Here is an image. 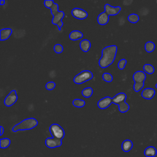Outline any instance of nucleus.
Here are the masks:
<instances>
[{
	"instance_id": "0eeeda50",
	"label": "nucleus",
	"mask_w": 157,
	"mask_h": 157,
	"mask_svg": "<svg viewBox=\"0 0 157 157\" xmlns=\"http://www.w3.org/2000/svg\"><path fill=\"white\" fill-rule=\"evenodd\" d=\"M71 14L72 17L78 20H83L88 17V13L86 11L78 7L74 8L71 11Z\"/></svg>"
},
{
	"instance_id": "a211bd4d",
	"label": "nucleus",
	"mask_w": 157,
	"mask_h": 157,
	"mask_svg": "<svg viewBox=\"0 0 157 157\" xmlns=\"http://www.w3.org/2000/svg\"><path fill=\"white\" fill-rule=\"evenodd\" d=\"M132 147H133L132 142L129 139L124 140L121 144V149L124 152L129 151L132 149Z\"/></svg>"
},
{
	"instance_id": "5701e85b",
	"label": "nucleus",
	"mask_w": 157,
	"mask_h": 157,
	"mask_svg": "<svg viewBox=\"0 0 157 157\" xmlns=\"http://www.w3.org/2000/svg\"><path fill=\"white\" fill-rule=\"evenodd\" d=\"M72 105L77 108H81L85 106V101L80 99H75L72 101Z\"/></svg>"
},
{
	"instance_id": "f704fd0d",
	"label": "nucleus",
	"mask_w": 157,
	"mask_h": 157,
	"mask_svg": "<svg viewBox=\"0 0 157 157\" xmlns=\"http://www.w3.org/2000/svg\"><path fill=\"white\" fill-rule=\"evenodd\" d=\"M5 4V1L4 0H0V5L2 6Z\"/></svg>"
},
{
	"instance_id": "2f4dec72",
	"label": "nucleus",
	"mask_w": 157,
	"mask_h": 157,
	"mask_svg": "<svg viewBox=\"0 0 157 157\" xmlns=\"http://www.w3.org/2000/svg\"><path fill=\"white\" fill-rule=\"evenodd\" d=\"M54 1L53 0H45L44 2V6L47 7V8H48V9H50L52 6L54 4Z\"/></svg>"
},
{
	"instance_id": "4468645a",
	"label": "nucleus",
	"mask_w": 157,
	"mask_h": 157,
	"mask_svg": "<svg viewBox=\"0 0 157 157\" xmlns=\"http://www.w3.org/2000/svg\"><path fill=\"white\" fill-rule=\"evenodd\" d=\"M109 21V16L105 12H101L98 17L97 21L101 25H106Z\"/></svg>"
},
{
	"instance_id": "423d86ee",
	"label": "nucleus",
	"mask_w": 157,
	"mask_h": 157,
	"mask_svg": "<svg viewBox=\"0 0 157 157\" xmlns=\"http://www.w3.org/2000/svg\"><path fill=\"white\" fill-rule=\"evenodd\" d=\"M18 96L15 90H12L8 94L4 100V104L7 107H10L13 105L17 101Z\"/></svg>"
},
{
	"instance_id": "f257e3e1",
	"label": "nucleus",
	"mask_w": 157,
	"mask_h": 157,
	"mask_svg": "<svg viewBox=\"0 0 157 157\" xmlns=\"http://www.w3.org/2000/svg\"><path fill=\"white\" fill-rule=\"evenodd\" d=\"M117 52V46L109 45L104 47L101 52V57L99 60V66L101 68H106L114 61Z\"/></svg>"
},
{
	"instance_id": "bb28decb",
	"label": "nucleus",
	"mask_w": 157,
	"mask_h": 157,
	"mask_svg": "<svg viewBox=\"0 0 157 157\" xmlns=\"http://www.w3.org/2000/svg\"><path fill=\"white\" fill-rule=\"evenodd\" d=\"M144 83H134L133 85V89L136 92L140 91L144 87Z\"/></svg>"
},
{
	"instance_id": "dca6fc26",
	"label": "nucleus",
	"mask_w": 157,
	"mask_h": 157,
	"mask_svg": "<svg viewBox=\"0 0 157 157\" xmlns=\"http://www.w3.org/2000/svg\"><path fill=\"white\" fill-rule=\"evenodd\" d=\"M83 33L78 30H74L72 31H71L69 35V39L71 40H77L80 39H82L83 37Z\"/></svg>"
},
{
	"instance_id": "6ab92c4d",
	"label": "nucleus",
	"mask_w": 157,
	"mask_h": 157,
	"mask_svg": "<svg viewBox=\"0 0 157 157\" xmlns=\"http://www.w3.org/2000/svg\"><path fill=\"white\" fill-rule=\"evenodd\" d=\"M64 16V12L63 11H59L53 17V18L52 20V23L53 25H57L59 21H62V19L63 18Z\"/></svg>"
},
{
	"instance_id": "c9c22d12",
	"label": "nucleus",
	"mask_w": 157,
	"mask_h": 157,
	"mask_svg": "<svg viewBox=\"0 0 157 157\" xmlns=\"http://www.w3.org/2000/svg\"><path fill=\"white\" fill-rule=\"evenodd\" d=\"M155 87H156V88H157V83H156V85H155Z\"/></svg>"
},
{
	"instance_id": "72a5a7b5",
	"label": "nucleus",
	"mask_w": 157,
	"mask_h": 157,
	"mask_svg": "<svg viewBox=\"0 0 157 157\" xmlns=\"http://www.w3.org/2000/svg\"><path fill=\"white\" fill-rule=\"evenodd\" d=\"M0 130H1V132H0V136H2V135L3 134V133H4V128H3L2 126H0Z\"/></svg>"
},
{
	"instance_id": "7ed1b4c3",
	"label": "nucleus",
	"mask_w": 157,
	"mask_h": 157,
	"mask_svg": "<svg viewBox=\"0 0 157 157\" xmlns=\"http://www.w3.org/2000/svg\"><path fill=\"white\" fill-rule=\"evenodd\" d=\"M127 96L124 93H119L112 98V102L118 105V110L121 113H125L129 109V105L126 102Z\"/></svg>"
},
{
	"instance_id": "ddd939ff",
	"label": "nucleus",
	"mask_w": 157,
	"mask_h": 157,
	"mask_svg": "<svg viewBox=\"0 0 157 157\" xmlns=\"http://www.w3.org/2000/svg\"><path fill=\"white\" fill-rule=\"evenodd\" d=\"M12 33V29L9 28H4L0 31V40L1 41L6 40L11 36Z\"/></svg>"
},
{
	"instance_id": "2eb2a0df",
	"label": "nucleus",
	"mask_w": 157,
	"mask_h": 157,
	"mask_svg": "<svg viewBox=\"0 0 157 157\" xmlns=\"http://www.w3.org/2000/svg\"><path fill=\"white\" fill-rule=\"evenodd\" d=\"M79 46L82 51L83 52H87L91 48V42L88 39H83L80 41Z\"/></svg>"
},
{
	"instance_id": "f3484780",
	"label": "nucleus",
	"mask_w": 157,
	"mask_h": 157,
	"mask_svg": "<svg viewBox=\"0 0 157 157\" xmlns=\"http://www.w3.org/2000/svg\"><path fill=\"white\" fill-rule=\"evenodd\" d=\"M157 154V150L155 147L150 146L147 147L144 150V155L147 157H155Z\"/></svg>"
},
{
	"instance_id": "f03ea898",
	"label": "nucleus",
	"mask_w": 157,
	"mask_h": 157,
	"mask_svg": "<svg viewBox=\"0 0 157 157\" xmlns=\"http://www.w3.org/2000/svg\"><path fill=\"white\" fill-rule=\"evenodd\" d=\"M38 124V121L34 118H28L22 120L19 123L15 124L12 129L13 132L18 131H25L32 129Z\"/></svg>"
},
{
	"instance_id": "f8f14e48",
	"label": "nucleus",
	"mask_w": 157,
	"mask_h": 157,
	"mask_svg": "<svg viewBox=\"0 0 157 157\" xmlns=\"http://www.w3.org/2000/svg\"><path fill=\"white\" fill-rule=\"evenodd\" d=\"M155 93H156V91L153 88H147L142 90V91L141 93V96L143 98H144L145 99L150 100L154 97Z\"/></svg>"
},
{
	"instance_id": "c756f323",
	"label": "nucleus",
	"mask_w": 157,
	"mask_h": 157,
	"mask_svg": "<svg viewBox=\"0 0 157 157\" xmlns=\"http://www.w3.org/2000/svg\"><path fill=\"white\" fill-rule=\"evenodd\" d=\"M127 63V61L126 59H121L118 63V67L120 70H123L124 69L126 64Z\"/></svg>"
},
{
	"instance_id": "9d476101",
	"label": "nucleus",
	"mask_w": 157,
	"mask_h": 157,
	"mask_svg": "<svg viewBox=\"0 0 157 157\" xmlns=\"http://www.w3.org/2000/svg\"><path fill=\"white\" fill-rule=\"evenodd\" d=\"M121 7L120 6L117 7H113L111 6L109 4H106L104 6V10L105 12L109 15H117L120 11H121Z\"/></svg>"
},
{
	"instance_id": "1a4fd4ad",
	"label": "nucleus",
	"mask_w": 157,
	"mask_h": 157,
	"mask_svg": "<svg viewBox=\"0 0 157 157\" xmlns=\"http://www.w3.org/2000/svg\"><path fill=\"white\" fill-rule=\"evenodd\" d=\"M112 103V98H110V96H105L101 99L98 102L97 105L99 109L103 110L109 107Z\"/></svg>"
},
{
	"instance_id": "b1692460",
	"label": "nucleus",
	"mask_w": 157,
	"mask_h": 157,
	"mask_svg": "<svg viewBox=\"0 0 157 157\" xmlns=\"http://www.w3.org/2000/svg\"><path fill=\"white\" fill-rule=\"evenodd\" d=\"M10 140L9 138H1L0 139V147L1 148H6L10 144Z\"/></svg>"
},
{
	"instance_id": "9b49d317",
	"label": "nucleus",
	"mask_w": 157,
	"mask_h": 157,
	"mask_svg": "<svg viewBox=\"0 0 157 157\" xmlns=\"http://www.w3.org/2000/svg\"><path fill=\"white\" fill-rule=\"evenodd\" d=\"M146 74L142 71H137L135 72L132 75L133 80L134 83H144L146 79Z\"/></svg>"
},
{
	"instance_id": "7c9ffc66",
	"label": "nucleus",
	"mask_w": 157,
	"mask_h": 157,
	"mask_svg": "<svg viewBox=\"0 0 157 157\" xmlns=\"http://www.w3.org/2000/svg\"><path fill=\"white\" fill-rule=\"evenodd\" d=\"M56 86V84L54 82H48L45 85V88L47 90L51 91L53 90Z\"/></svg>"
},
{
	"instance_id": "c85d7f7f",
	"label": "nucleus",
	"mask_w": 157,
	"mask_h": 157,
	"mask_svg": "<svg viewBox=\"0 0 157 157\" xmlns=\"http://www.w3.org/2000/svg\"><path fill=\"white\" fill-rule=\"evenodd\" d=\"M50 9V12L52 15H53V17L54 15H55L59 11H58V5L56 3H54L53 5L52 6V7Z\"/></svg>"
},
{
	"instance_id": "cd10ccee",
	"label": "nucleus",
	"mask_w": 157,
	"mask_h": 157,
	"mask_svg": "<svg viewBox=\"0 0 157 157\" xmlns=\"http://www.w3.org/2000/svg\"><path fill=\"white\" fill-rule=\"evenodd\" d=\"M53 50L56 53H58V54L61 53L63 51V47L61 44H56L55 45V46L53 47Z\"/></svg>"
},
{
	"instance_id": "412c9836",
	"label": "nucleus",
	"mask_w": 157,
	"mask_h": 157,
	"mask_svg": "<svg viewBox=\"0 0 157 157\" xmlns=\"http://www.w3.org/2000/svg\"><path fill=\"white\" fill-rule=\"evenodd\" d=\"M93 93V90L91 87H86L82 91V95L86 98H90Z\"/></svg>"
},
{
	"instance_id": "473e14b6",
	"label": "nucleus",
	"mask_w": 157,
	"mask_h": 157,
	"mask_svg": "<svg viewBox=\"0 0 157 157\" xmlns=\"http://www.w3.org/2000/svg\"><path fill=\"white\" fill-rule=\"evenodd\" d=\"M56 25H57V26H58V29H59V30H61V28H62V26H63V21H59Z\"/></svg>"
},
{
	"instance_id": "20e7f679",
	"label": "nucleus",
	"mask_w": 157,
	"mask_h": 157,
	"mask_svg": "<svg viewBox=\"0 0 157 157\" xmlns=\"http://www.w3.org/2000/svg\"><path fill=\"white\" fill-rule=\"evenodd\" d=\"M93 77V73L88 70H84L81 71L79 74L74 77V82L76 84H82L88 80H90Z\"/></svg>"
},
{
	"instance_id": "aec40b11",
	"label": "nucleus",
	"mask_w": 157,
	"mask_h": 157,
	"mask_svg": "<svg viewBox=\"0 0 157 157\" xmlns=\"http://www.w3.org/2000/svg\"><path fill=\"white\" fill-rule=\"evenodd\" d=\"M156 48L155 44L152 41H148L145 44V50L148 53H151L155 50Z\"/></svg>"
},
{
	"instance_id": "393cba45",
	"label": "nucleus",
	"mask_w": 157,
	"mask_h": 157,
	"mask_svg": "<svg viewBox=\"0 0 157 157\" xmlns=\"http://www.w3.org/2000/svg\"><path fill=\"white\" fill-rule=\"evenodd\" d=\"M128 21L131 23H136L139 21V17L136 13H131L128 17Z\"/></svg>"
},
{
	"instance_id": "a878e982",
	"label": "nucleus",
	"mask_w": 157,
	"mask_h": 157,
	"mask_svg": "<svg viewBox=\"0 0 157 157\" xmlns=\"http://www.w3.org/2000/svg\"><path fill=\"white\" fill-rule=\"evenodd\" d=\"M102 79L103 80H104L106 82H111L113 80V77L112 75V74H110V73H107V72H105L102 74Z\"/></svg>"
},
{
	"instance_id": "39448f33",
	"label": "nucleus",
	"mask_w": 157,
	"mask_h": 157,
	"mask_svg": "<svg viewBox=\"0 0 157 157\" xmlns=\"http://www.w3.org/2000/svg\"><path fill=\"white\" fill-rule=\"evenodd\" d=\"M49 130L53 137L62 140V139L64 137V130L58 124L53 123L51 124L49 128Z\"/></svg>"
},
{
	"instance_id": "6e6552de",
	"label": "nucleus",
	"mask_w": 157,
	"mask_h": 157,
	"mask_svg": "<svg viewBox=\"0 0 157 157\" xmlns=\"http://www.w3.org/2000/svg\"><path fill=\"white\" fill-rule=\"evenodd\" d=\"M45 145L50 148L59 147L62 145V140L55 137H48L45 141Z\"/></svg>"
},
{
	"instance_id": "4be33fe9",
	"label": "nucleus",
	"mask_w": 157,
	"mask_h": 157,
	"mask_svg": "<svg viewBox=\"0 0 157 157\" xmlns=\"http://www.w3.org/2000/svg\"><path fill=\"white\" fill-rule=\"evenodd\" d=\"M144 71L148 74H152L155 72V68L153 65L150 64H145L143 66Z\"/></svg>"
}]
</instances>
